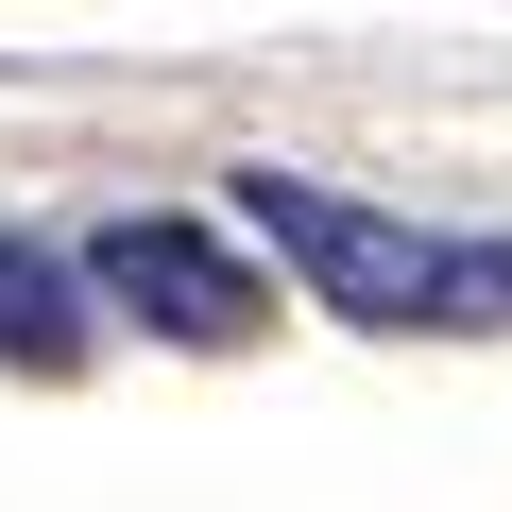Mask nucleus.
Here are the masks:
<instances>
[{
    "label": "nucleus",
    "mask_w": 512,
    "mask_h": 512,
    "mask_svg": "<svg viewBox=\"0 0 512 512\" xmlns=\"http://www.w3.org/2000/svg\"><path fill=\"white\" fill-rule=\"evenodd\" d=\"M239 222L308 274V308L342 325H410V342H512V239H427L393 205H342L308 171H239Z\"/></svg>",
    "instance_id": "f257e3e1"
},
{
    "label": "nucleus",
    "mask_w": 512,
    "mask_h": 512,
    "mask_svg": "<svg viewBox=\"0 0 512 512\" xmlns=\"http://www.w3.org/2000/svg\"><path fill=\"white\" fill-rule=\"evenodd\" d=\"M86 291H103V308H137V325H154V342H188V359H239L256 325H274V291H256L205 222H154V205H120V222H103Z\"/></svg>",
    "instance_id": "f03ea898"
},
{
    "label": "nucleus",
    "mask_w": 512,
    "mask_h": 512,
    "mask_svg": "<svg viewBox=\"0 0 512 512\" xmlns=\"http://www.w3.org/2000/svg\"><path fill=\"white\" fill-rule=\"evenodd\" d=\"M86 359V274L52 239H0V376H69Z\"/></svg>",
    "instance_id": "7ed1b4c3"
}]
</instances>
